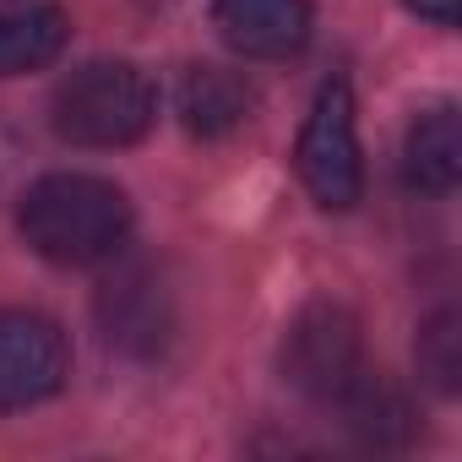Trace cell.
I'll return each mask as SVG.
<instances>
[{"label": "cell", "mask_w": 462, "mask_h": 462, "mask_svg": "<svg viewBox=\"0 0 462 462\" xmlns=\"http://www.w3.org/2000/svg\"><path fill=\"white\" fill-rule=\"evenodd\" d=\"M17 228L28 251L55 267L115 262L131 240V201L115 180L98 174H44L23 190Z\"/></svg>", "instance_id": "cell-1"}, {"label": "cell", "mask_w": 462, "mask_h": 462, "mask_svg": "<svg viewBox=\"0 0 462 462\" xmlns=\"http://www.w3.org/2000/svg\"><path fill=\"white\" fill-rule=\"evenodd\" d=\"M158 120V88L131 60H88L77 66L50 104V125L71 147H131Z\"/></svg>", "instance_id": "cell-2"}, {"label": "cell", "mask_w": 462, "mask_h": 462, "mask_svg": "<svg viewBox=\"0 0 462 462\" xmlns=\"http://www.w3.org/2000/svg\"><path fill=\"white\" fill-rule=\"evenodd\" d=\"M278 370L283 381L316 402L321 413H332L343 402V392L370 370L365 359V332H359V316L332 305V300H316L305 305L289 332H283V348H278Z\"/></svg>", "instance_id": "cell-3"}, {"label": "cell", "mask_w": 462, "mask_h": 462, "mask_svg": "<svg viewBox=\"0 0 462 462\" xmlns=\"http://www.w3.org/2000/svg\"><path fill=\"white\" fill-rule=\"evenodd\" d=\"M294 169H300L305 190L316 196V207H327V212H348L365 196L359 120H354V93L343 77L321 82L310 120L300 131V147H294Z\"/></svg>", "instance_id": "cell-4"}, {"label": "cell", "mask_w": 462, "mask_h": 462, "mask_svg": "<svg viewBox=\"0 0 462 462\" xmlns=\"http://www.w3.org/2000/svg\"><path fill=\"white\" fill-rule=\"evenodd\" d=\"M98 327H104L109 348H120L131 359H158L180 327L174 289L163 283V273L152 262H120L98 289Z\"/></svg>", "instance_id": "cell-5"}, {"label": "cell", "mask_w": 462, "mask_h": 462, "mask_svg": "<svg viewBox=\"0 0 462 462\" xmlns=\"http://www.w3.org/2000/svg\"><path fill=\"white\" fill-rule=\"evenodd\" d=\"M66 332L39 310H0V413L50 402L66 386Z\"/></svg>", "instance_id": "cell-6"}, {"label": "cell", "mask_w": 462, "mask_h": 462, "mask_svg": "<svg viewBox=\"0 0 462 462\" xmlns=\"http://www.w3.org/2000/svg\"><path fill=\"white\" fill-rule=\"evenodd\" d=\"M217 39L245 60H289L316 33L310 0H212Z\"/></svg>", "instance_id": "cell-7"}, {"label": "cell", "mask_w": 462, "mask_h": 462, "mask_svg": "<svg viewBox=\"0 0 462 462\" xmlns=\"http://www.w3.org/2000/svg\"><path fill=\"white\" fill-rule=\"evenodd\" d=\"M332 419H337L359 446H370V451H402V446L413 440V430H419L408 392H402L386 370H375V365L343 392V402L332 408Z\"/></svg>", "instance_id": "cell-8"}, {"label": "cell", "mask_w": 462, "mask_h": 462, "mask_svg": "<svg viewBox=\"0 0 462 462\" xmlns=\"http://www.w3.org/2000/svg\"><path fill=\"white\" fill-rule=\"evenodd\" d=\"M174 104H180V120H185L190 136L217 142V136L240 131V125L251 120L256 93H251V82H245L240 71H228V66H190V71L180 77Z\"/></svg>", "instance_id": "cell-9"}, {"label": "cell", "mask_w": 462, "mask_h": 462, "mask_svg": "<svg viewBox=\"0 0 462 462\" xmlns=\"http://www.w3.org/2000/svg\"><path fill=\"white\" fill-rule=\"evenodd\" d=\"M402 180L424 196H446L462 180V125L451 104L424 109L402 142Z\"/></svg>", "instance_id": "cell-10"}, {"label": "cell", "mask_w": 462, "mask_h": 462, "mask_svg": "<svg viewBox=\"0 0 462 462\" xmlns=\"http://www.w3.org/2000/svg\"><path fill=\"white\" fill-rule=\"evenodd\" d=\"M66 39H71V23H66L60 6H17V12H0V82L50 66L66 50Z\"/></svg>", "instance_id": "cell-11"}, {"label": "cell", "mask_w": 462, "mask_h": 462, "mask_svg": "<svg viewBox=\"0 0 462 462\" xmlns=\"http://www.w3.org/2000/svg\"><path fill=\"white\" fill-rule=\"evenodd\" d=\"M413 359H419V381L430 392L457 397V386H462V316L451 305H440L435 316H424Z\"/></svg>", "instance_id": "cell-12"}, {"label": "cell", "mask_w": 462, "mask_h": 462, "mask_svg": "<svg viewBox=\"0 0 462 462\" xmlns=\"http://www.w3.org/2000/svg\"><path fill=\"white\" fill-rule=\"evenodd\" d=\"M402 6L435 28H457V0H402Z\"/></svg>", "instance_id": "cell-13"}]
</instances>
